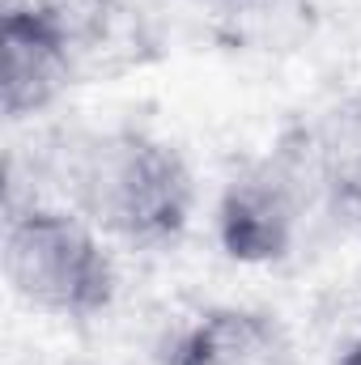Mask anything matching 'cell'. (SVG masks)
<instances>
[{
	"mask_svg": "<svg viewBox=\"0 0 361 365\" xmlns=\"http://www.w3.org/2000/svg\"><path fill=\"white\" fill-rule=\"evenodd\" d=\"M68 195L102 238L141 251L179 242L195 208L183 153L141 128L90 136L68 166Z\"/></svg>",
	"mask_w": 361,
	"mask_h": 365,
	"instance_id": "obj_1",
	"label": "cell"
},
{
	"mask_svg": "<svg viewBox=\"0 0 361 365\" xmlns=\"http://www.w3.org/2000/svg\"><path fill=\"white\" fill-rule=\"evenodd\" d=\"M0 255L13 297L39 314L93 319L115 302L119 272L111 247L77 208L13 204Z\"/></svg>",
	"mask_w": 361,
	"mask_h": 365,
	"instance_id": "obj_2",
	"label": "cell"
},
{
	"mask_svg": "<svg viewBox=\"0 0 361 365\" xmlns=\"http://www.w3.org/2000/svg\"><path fill=\"white\" fill-rule=\"evenodd\" d=\"M323 187L302 140L272 149L268 158L243 166L221 187L217 200V242L234 264L264 268L280 264L302 230L310 191Z\"/></svg>",
	"mask_w": 361,
	"mask_h": 365,
	"instance_id": "obj_3",
	"label": "cell"
},
{
	"mask_svg": "<svg viewBox=\"0 0 361 365\" xmlns=\"http://www.w3.org/2000/svg\"><path fill=\"white\" fill-rule=\"evenodd\" d=\"M77 30L64 21L60 9L43 0H9L0 21V51H4V115L21 123L43 115L60 93L73 86L77 73Z\"/></svg>",
	"mask_w": 361,
	"mask_h": 365,
	"instance_id": "obj_4",
	"label": "cell"
},
{
	"mask_svg": "<svg viewBox=\"0 0 361 365\" xmlns=\"http://www.w3.org/2000/svg\"><path fill=\"white\" fill-rule=\"evenodd\" d=\"M166 365H302V357L276 314L213 306L175 336Z\"/></svg>",
	"mask_w": 361,
	"mask_h": 365,
	"instance_id": "obj_5",
	"label": "cell"
},
{
	"mask_svg": "<svg viewBox=\"0 0 361 365\" xmlns=\"http://www.w3.org/2000/svg\"><path fill=\"white\" fill-rule=\"evenodd\" d=\"M323 191L336 200L361 179V86L332 98L302 132H298Z\"/></svg>",
	"mask_w": 361,
	"mask_h": 365,
	"instance_id": "obj_6",
	"label": "cell"
},
{
	"mask_svg": "<svg viewBox=\"0 0 361 365\" xmlns=\"http://www.w3.org/2000/svg\"><path fill=\"white\" fill-rule=\"evenodd\" d=\"M336 208H340V212L353 221V230H357V238H361V179L336 195Z\"/></svg>",
	"mask_w": 361,
	"mask_h": 365,
	"instance_id": "obj_7",
	"label": "cell"
},
{
	"mask_svg": "<svg viewBox=\"0 0 361 365\" xmlns=\"http://www.w3.org/2000/svg\"><path fill=\"white\" fill-rule=\"evenodd\" d=\"M340 365H361V336L345 349V357H340Z\"/></svg>",
	"mask_w": 361,
	"mask_h": 365,
	"instance_id": "obj_8",
	"label": "cell"
},
{
	"mask_svg": "<svg viewBox=\"0 0 361 365\" xmlns=\"http://www.w3.org/2000/svg\"><path fill=\"white\" fill-rule=\"evenodd\" d=\"M234 4H276V0H234Z\"/></svg>",
	"mask_w": 361,
	"mask_h": 365,
	"instance_id": "obj_9",
	"label": "cell"
}]
</instances>
